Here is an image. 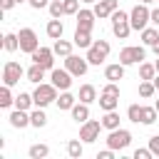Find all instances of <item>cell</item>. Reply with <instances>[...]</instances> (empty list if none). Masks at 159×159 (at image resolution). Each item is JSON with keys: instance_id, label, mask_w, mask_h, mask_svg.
<instances>
[{"instance_id": "cell-8", "label": "cell", "mask_w": 159, "mask_h": 159, "mask_svg": "<svg viewBox=\"0 0 159 159\" xmlns=\"http://www.w3.org/2000/svg\"><path fill=\"white\" fill-rule=\"evenodd\" d=\"M72 77H75V75H72L67 67H65V70H57V67H52V70H50V80H52V84H55L57 89H62V92H65V89H70Z\"/></svg>"}, {"instance_id": "cell-29", "label": "cell", "mask_w": 159, "mask_h": 159, "mask_svg": "<svg viewBox=\"0 0 159 159\" xmlns=\"http://www.w3.org/2000/svg\"><path fill=\"white\" fill-rule=\"evenodd\" d=\"M30 104H35L32 94H27V92H20V94L15 97V107H17V109H30Z\"/></svg>"}, {"instance_id": "cell-45", "label": "cell", "mask_w": 159, "mask_h": 159, "mask_svg": "<svg viewBox=\"0 0 159 159\" xmlns=\"http://www.w3.org/2000/svg\"><path fill=\"white\" fill-rule=\"evenodd\" d=\"M152 22L159 27V7H157V10H152Z\"/></svg>"}, {"instance_id": "cell-52", "label": "cell", "mask_w": 159, "mask_h": 159, "mask_svg": "<svg viewBox=\"0 0 159 159\" xmlns=\"http://www.w3.org/2000/svg\"><path fill=\"white\" fill-rule=\"evenodd\" d=\"M82 2H94V0H82Z\"/></svg>"}, {"instance_id": "cell-16", "label": "cell", "mask_w": 159, "mask_h": 159, "mask_svg": "<svg viewBox=\"0 0 159 159\" xmlns=\"http://www.w3.org/2000/svg\"><path fill=\"white\" fill-rule=\"evenodd\" d=\"M72 119L77 122V124H84L87 119H89V104H84V102H80V104H75L72 109Z\"/></svg>"}, {"instance_id": "cell-33", "label": "cell", "mask_w": 159, "mask_h": 159, "mask_svg": "<svg viewBox=\"0 0 159 159\" xmlns=\"http://www.w3.org/2000/svg\"><path fill=\"white\" fill-rule=\"evenodd\" d=\"M82 152H84V149H82L80 139H70V142H67V154H70L72 159H80V157H82Z\"/></svg>"}, {"instance_id": "cell-32", "label": "cell", "mask_w": 159, "mask_h": 159, "mask_svg": "<svg viewBox=\"0 0 159 159\" xmlns=\"http://www.w3.org/2000/svg\"><path fill=\"white\" fill-rule=\"evenodd\" d=\"M157 40H159V32H157L154 27H144V30H142V42H144V45L152 47Z\"/></svg>"}, {"instance_id": "cell-35", "label": "cell", "mask_w": 159, "mask_h": 159, "mask_svg": "<svg viewBox=\"0 0 159 159\" xmlns=\"http://www.w3.org/2000/svg\"><path fill=\"white\" fill-rule=\"evenodd\" d=\"M154 92H157L154 82H152V80H142V84H139V94H142V97H152Z\"/></svg>"}, {"instance_id": "cell-3", "label": "cell", "mask_w": 159, "mask_h": 159, "mask_svg": "<svg viewBox=\"0 0 159 159\" xmlns=\"http://www.w3.org/2000/svg\"><path fill=\"white\" fill-rule=\"evenodd\" d=\"M147 22H152V12H149V7H147L144 2L134 5L132 12H129V25H132V30H144Z\"/></svg>"}, {"instance_id": "cell-5", "label": "cell", "mask_w": 159, "mask_h": 159, "mask_svg": "<svg viewBox=\"0 0 159 159\" xmlns=\"http://www.w3.org/2000/svg\"><path fill=\"white\" fill-rule=\"evenodd\" d=\"M129 142H132V132H127V129H122V127L112 129L109 137H107V147H109V149H127Z\"/></svg>"}, {"instance_id": "cell-39", "label": "cell", "mask_w": 159, "mask_h": 159, "mask_svg": "<svg viewBox=\"0 0 159 159\" xmlns=\"http://www.w3.org/2000/svg\"><path fill=\"white\" fill-rule=\"evenodd\" d=\"M102 92H104V94H114V97H119V84H117V82H107V84L102 87Z\"/></svg>"}, {"instance_id": "cell-49", "label": "cell", "mask_w": 159, "mask_h": 159, "mask_svg": "<svg viewBox=\"0 0 159 159\" xmlns=\"http://www.w3.org/2000/svg\"><path fill=\"white\" fill-rule=\"evenodd\" d=\"M154 107H157V112H159V99H157V102H154Z\"/></svg>"}, {"instance_id": "cell-14", "label": "cell", "mask_w": 159, "mask_h": 159, "mask_svg": "<svg viewBox=\"0 0 159 159\" xmlns=\"http://www.w3.org/2000/svg\"><path fill=\"white\" fill-rule=\"evenodd\" d=\"M117 7H119V0H99V2L94 5V15L102 20V17H109Z\"/></svg>"}, {"instance_id": "cell-6", "label": "cell", "mask_w": 159, "mask_h": 159, "mask_svg": "<svg viewBox=\"0 0 159 159\" xmlns=\"http://www.w3.org/2000/svg\"><path fill=\"white\" fill-rule=\"evenodd\" d=\"M22 75H25V70H22V65H20V62H12V60H7V62H5V67H2V82H5L7 87L17 84Z\"/></svg>"}, {"instance_id": "cell-37", "label": "cell", "mask_w": 159, "mask_h": 159, "mask_svg": "<svg viewBox=\"0 0 159 159\" xmlns=\"http://www.w3.org/2000/svg\"><path fill=\"white\" fill-rule=\"evenodd\" d=\"M47 7H50V15H52V17H62V15H65V5H62V0H52Z\"/></svg>"}, {"instance_id": "cell-53", "label": "cell", "mask_w": 159, "mask_h": 159, "mask_svg": "<svg viewBox=\"0 0 159 159\" xmlns=\"http://www.w3.org/2000/svg\"><path fill=\"white\" fill-rule=\"evenodd\" d=\"M157 2H159V0H157Z\"/></svg>"}, {"instance_id": "cell-44", "label": "cell", "mask_w": 159, "mask_h": 159, "mask_svg": "<svg viewBox=\"0 0 159 159\" xmlns=\"http://www.w3.org/2000/svg\"><path fill=\"white\" fill-rule=\"evenodd\" d=\"M0 5H2V10L7 12V10H12V5H17L15 0H0Z\"/></svg>"}, {"instance_id": "cell-24", "label": "cell", "mask_w": 159, "mask_h": 159, "mask_svg": "<svg viewBox=\"0 0 159 159\" xmlns=\"http://www.w3.org/2000/svg\"><path fill=\"white\" fill-rule=\"evenodd\" d=\"M75 104H77V97H72L67 89H65V92L57 97V109H72Z\"/></svg>"}, {"instance_id": "cell-23", "label": "cell", "mask_w": 159, "mask_h": 159, "mask_svg": "<svg viewBox=\"0 0 159 159\" xmlns=\"http://www.w3.org/2000/svg\"><path fill=\"white\" fill-rule=\"evenodd\" d=\"M72 42H75L77 47H92V35H89V32H84V30H75Z\"/></svg>"}, {"instance_id": "cell-4", "label": "cell", "mask_w": 159, "mask_h": 159, "mask_svg": "<svg viewBox=\"0 0 159 159\" xmlns=\"http://www.w3.org/2000/svg\"><path fill=\"white\" fill-rule=\"evenodd\" d=\"M109 50H112V47H109L107 40H94L92 47H87V62H89V65H102V62L107 60Z\"/></svg>"}, {"instance_id": "cell-12", "label": "cell", "mask_w": 159, "mask_h": 159, "mask_svg": "<svg viewBox=\"0 0 159 159\" xmlns=\"http://www.w3.org/2000/svg\"><path fill=\"white\" fill-rule=\"evenodd\" d=\"M87 57H77V55H67L65 57V67L75 75V77H82L84 72H87Z\"/></svg>"}, {"instance_id": "cell-7", "label": "cell", "mask_w": 159, "mask_h": 159, "mask_svg": "<svg viewBox=\"0 0 159 159\" xmlns=\"http://www.w3.org/2000/svg\"><path fill=\"white\" fill-rule=\"evenodd\" d=\"M17 37H20V50L27 52V55H32V52L40 47V40H37V35H35L32 27H22Z\"/></svg>"}, {"instance_id": "cell-34", "label": "cell", "mask_w": 159, "mask_h": 159, "mask_svg": "<svg viewBox=\"0 0 159 159\" xmlns=\"http://www.w3.org/2000/svg\"><path fill=\"white\" fill-rule=\"evenodd\" d=\"M127 119L129 122H142V104H129V109H127Z\"/></svg>"}, {"instance_id": "cell-38", "label": "cell", "mask_w": 159, "mask_h": 159, "mask_svg": "<svg viewBox=\"0 0 159 159\" xmlns=\"http://www.w3.org/2000/svg\"><path fill=\"white\" fill-rule=\"evenodd\" d=\"M80 2H82V0H62L65 15H77V12H80Z\"/></svg>"}, {"instance_id": "cell-50", "label": "cell", "mask_w": 159, "mask_h": 159, "mask_svg": "<svg viewBox=\"0 0 159 159\" xmlns=\"http://www.w3.org/2000/svg\"><path fill=\"white\" fill-rule=\"evenodd\" d=\"M154 65H157V72H159V60H157V62H154Z\"/></svg>"}, {"instance_id": "cell-31", "label": "cell", "mask_w": 159, "mask_h": 159, "mask_svg": "<svg viewBox=\"0 0 159 159\" xmlns=\"http://www.w3.org/2000/svg\"><path fill=\"white\" fill-rule=\"evenodd\" d=\"M50 154V147L47 144H32L30 147V159H45Z\"/></svg>"}, {"instance_id": "cell-10", "label": "cell", "mask_w": 159, "mask_h": 159, "mask_svg": "<svg viewBox=\"0 0 159 159\" xmlns=\"http://www.w3.org/2000/svg\"><path fill=\"white\" fill-rule=\"evenodd\" d=\"M30 57H32V62H35V65H42L45 70H52V67H55V60H52V57H55V52H52V47H37Z\"/></svg>"}, {"instance_id": "cell-15", "label": "cell", "mask_w": 159, "mask_h": 159, "mask_svg": "<svg viewBox=\"0 0 159 159\" xmlns=\"http://www.w3.org/2000/svg\"><path fill=\"white\" fill-rule=\"evenodd\" d=\"M7 119H10V124H12L15 129H22V127L30 124V114H27V109H17V107H15V112H12Z\"/></svg>"}, {"instance_id": "cell-30", "label": "cell", "mask_w": 159, "mask_h": 159, "mask_svg": "<svg viewBox=\"0 0 159 159\" xmlns=\"http://www.w3.org/2000/svg\"><path fill=\"white\" fill-rule=\"evenodd\" d=\"M159 117L157 107H142V124H154Z\"/></svg>"}, {"instance_id": "cell-17", "label": "cell", "mask_w": 159, "mask_h": 159, "mask_svg": "<svg viewBox=\"0 0 159 159\" xmlns=\"http://www.w3.org/2000/svg\"><path fill=\"white\" fill-rule=\"evenodd\" d=\"M45 30H47V37H50V40H60V37H62V32H65V25L60 22V17H52V20L47 22V27H45Z\"/></svg>"}, {"instance_id": "cell-25", "label": "cell", "mask_w": 159, "mask_h": 159, "mask_svg": "<svg viewBox=\"0 0 159 159\" xmlns=\"http://www.w3.org/2000/svg\"><path fill=\"white\" fill-rule=\"evenodd\" d=\"M102 127L109 129V132L117 129V127H119V114H117L114 109H112V112H104V117H102Z\"/></svg>"}, {"instance_id": "cell-36", "label": "cell", "mask_w": 159, "mask_h": 159, "mask_svg": "<svg viewBox=\"0 0 159 159\" xmlns=\"http://www.w3.org/2000/svg\"><path fill=\"white\" fill-rule=\"evenodd\" d=\"M10 104H15V97L10 94V87L5 84V87L0 89V107H10Z\"/></svg>"}, {"instance_id": "cell-11", "label": "cell", "mask_w": 159, "mask_h": 159, "mask_svg": "<svg viewBox=\"0 0 159 159\" xmlns=\"http://www.w3.org/2000/svg\"><path fill=\"white\" fill-rule=\"evenodd\" d=\"M147 57V52H144V47H124L122 52H119V62L127 67V65H134V62H142Z\"/></svg>"}, {"instance_id": "cell-18", "label": "cell", "mask_w": 159, "mask_h": 159, "mask_svg": "<svg viewBox=\"0 0 159 159\" xmlns=\"http://www.w3.org/2000/svg\"><path fill=\"white\" fill-rule=\"evenodd\" d=\"M104 77H107L109 82H119V80L124 77V65H122V62L107 65V70H104Z\"/></svg>"}, {"instance_id": "cell-48", "label": "cell", "mask_w": 159, "mask_h": 159, "mask_svg": "<svg viewBox=\"0 0 159 159\" xmlns=\"http://www.w3.org/2000/svg\"><path fill=\"white\" fill-rule=\"evenodd\" d=\"M142 2H144V5H152V2H157V0H142Z\"/></svg>"}, {"instance_id": "cell-27", "label": "cell", "mask_w": 159, "mask_h": 159, "mask_svg": "<svg viewBox=\"0 0 159 159\" xmlns=\"http://www.w3.org/2000/svg\"><path fill=\"white\" fill-rule=\"evenodd\" d=\"M154 77H157V65L142 62L139 65V80H154Z\"/></svg>"}, {"instance_id": "cell-46", "label": "cell", "mask_w": 159, "mask_h": 159, "mask_svg": "<svg viewBox=\"0 0 159 159\" xmlns=\"http://www.w3.org/2000/svg\"><path fill=\"white\" fill-rule=\"evenodd\" d=\"M152 50H154V55H157V57H159V40H157V42H154V45H152Z\"/></svg>"}, {"instance_id": "cell-40", "label": "cell", "mask_w": 159, "mask_h": 159, "mask_svg": "<svg viewBox=\"0 0 159 159\" xmlns=\"http://www.w3.org/2000/svg\"><path fill=\"white\" fill-rule=\"evenodd\" d=\"M149 149H152V154H154V157H159V134L149 137Z\"/></svg>"}, {"instance_id": "cell-9", "label": "cell", "mask_w": 159, "mask_h": 159, "mask_svg": "<svg viewBox=\"0 0 159 159\" xmlns=\"http://www.w3.org/2000/svg\"><path fill=\"white\" fill-rule=\"evenodd\" d=\"M99 129H102V122H97V119H87V122L80 127V139L87 142V144H92V142H97Z\"/></svg>"}, {"instance_id": "cell-51", "label": "cell", "mask_w": 159, "mask_h": 159, "mask_svg": "<svg viewBox=\"0 0 159 159\" xmlns=\"http://www.w3.org/2000/svg\"><path fill=\"white\" fill-rule=\"evenodd\" d=\"M15 2H17V5H20V2H25V0H15Z\"/></svg>"}, {"instance_id": "cell-26", "label": "cell", "mask_w": 159, "mask_h": 159, "mask_svg": "<svg viewBox=\"0 0 159 159\" xmlns=\"http://www.w3.org/2000/svg\"><path fill=\"white\" fill-rule=\"evenodd\" d=\"M2 47H5L7 52H15V50H20V37H17V35H12V32H7V35L2 37Z\"/></svg>"}, {"instance_id": "cell-41", "label": "cell", "mask_w": 159, "mask_h": 159, "mask_svg": "<svg viewBox=\"0 0 159 159\" xmlns=\"http://www.w3.org/2000/svg\"><path fill=\"white\" fill-rule=\"evenodd\" d=\"M152 157H154V154H152V149H149V147H147V149H137V152H134V159H152Z\"/></svg>"}, {"instance_id": "cell-47", "label": "cell", "mask_w": 159, "mask_h": 159, "mask_svg": "<svg viewBox=\"0 0 159 159\" xmlns=\"http://www.w3.org/2000/svg\"><path fill=\"white\" fill-rule=\"evenodd\" d=\"M152 82H154V87H157V89H159V72H157V77H154V80H152Z\"/></svg>"}, {"instance_id": "cell-13", "label": "cell", "mask_w": 159, "mask_h": 159, "mask_svg": "<svg viewBox=\"0 0 159 159\" xmlns=\"http://www.w3.org/2000/svg\"><path fill=\"white\" fill-rule=\"evenodd\" d=\"M94 10H80L77 12V30H84V32H92L94 27Z\"/></svg>"}, {"instance_id": "cell-2", "label": "cell", "mask_w": 159, "mask_h": 159, "mask_svg": "<svg viewBox=\"0 0 159 159\" xmlns=\"http://www.w3.org/2000/svg\"><path fill=\"white\" fill-rule=\"evenodd\" d=\"M32 99H35V107H47L52 102H57V87L50 82V84H37V89L32 92Z\"/></svg>"}, {"instance_id": "cell-21", "label": "cell", "mask_w": 159, "mask_h": 159, "mask_svg": "<svg viewBox=\"0 0 159 159\" xmlns=\"http://www.w3.org/2000/svg\"><path fill=\"white\" fill-rule=\"evenodd\" d=\"M25 77H27L30 82H35V84H40V82L45 80V67H42V65H35V62H32V67H30V70L25 72Z\"/></svg>"}, {"instance_id": "cell-42", "label": "cell", "mask_w": 159, "mask_h": 159, "mask_svg": "<svg viewBox=\"0 0 159 159\" xmlns=\"http://www.w3.org/2000/svg\"><path fill=\"white\" fill-rule=\"evenodd\" d=\"M30 2V7H35V10H40V7H45V5H50L52 0H27Z\"/></svg>"}, {"instance_id": "cell-43", "label": "cell", "mask_w": 159, "mask_h": 159, "mask_svg": "<svg viewBox=\"0 0 159 159\" xmlns=\"http://www.w3.org/2000/svg\"><path fill=\"white\" fill-rule=\"evenodd\" d=\"M112 157H114V149H104L97 154V159H112Z\"/></svg>"}, {"instance_id": "cell-1", "label": "cell", "mask_w": 159, "mask_h": 159, "mask_svg": "<svg viewBox=\"0 0 159 159\" xmlns=\"http://www.w3.org/2000/svg\"><path fill=\"white\" fill-rule=\"evenodd\" d=\"M112 32H114L119 40H127V37H129V32H132L129 15H127L124 10H119V7L112 12Z\"/></svg>"}, {"instance_id": "cell-22", "label": "cell", "mask_w": 159, "mask_h": 159, "mask_svg": "<svg viewBox=\"0 0 159 159\" xmlns=\"http://www.w3.org/2000/svg\"><path fill=\"white\" fill-rule=\"evenodd\" d=\"M80 102H84V104L97 102V89H94L92 84H82V87H80Z\"/></svg>"}, {"instance_id": "cell-20", "label": "cell", "mask_w": 159, "mask_h": 159, "mask_svg": "<svg viewBox=\"0 0 159 159\" xmlns=\"http://www.w3.org/2000/svg\"><path fill=\"white\" fill-rule=\"evenodd\" d=\"M72 45L75 42H67V40H55V45H52V52L55 55H60V57H67V55H72Z\"/></svg>"}, {"instance_id": "cell-19", "label": "cell", "mask_w": 159, "mask_h": 159, "mask_svg": "<svg viewBox=\"0 0 159 159\" xmlns=\"http://www.w3.org/2000/svg\"><path fill=\"white\" fill-rule=\"evenodd\" d=\"M99 109H104V112H112V109H117V104H119V97H114V94H99Z\"/></svg>"}, {"instance_id": "cell-28", "label": "cell", "mask_w": 159, "mask_h": 159, "mask_svg": "<svg viewBox=\"0 0 159 159\" xmlns=\"http://www.w3.org/2000/svg\"><path fill=\"white\" fill-rule=\"evenodd\" d=\"M30 124H32V127H37V129L47 124V114L42 112V107H37V109H35V112L30 114Z\"/></svg>"}]
</instances>
